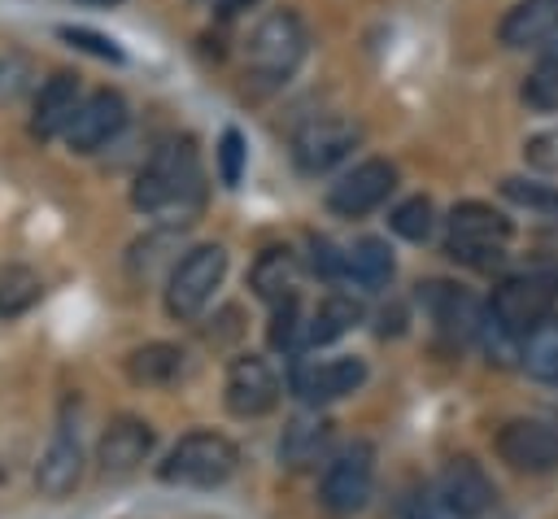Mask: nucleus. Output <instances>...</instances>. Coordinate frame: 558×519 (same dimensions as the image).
Wrapping results in <instances>:
<instances>
[{"label":"nucleus","mask_w":558,"mask_h":519,"mask_svg":"<svg viewBox=\"0 0 558 519\" xmlns=\"http://www.w3.org/2000/svg\"><path fill=\"white\" fill-rule=\"evenodd\" d=\"M209 201V179L192 135L161 140L131 183V205L157 227H187Z\"/></svg>","instance_id":"nucleus-1"},{"label":"nucleus","mask_w":558,"mask_h":519,"mask_svg":"<svg viewBox=\"0 0 558 519\" xmlns=\"http://www.w3.org/2000/svg\"><path fill=\"white\" fill-rule=\"evenodd\" d=\"M310 48V31L296 9H270L244 39V74L257 87H279L296 74Z\"/></svg>","instance_id":"nucleus-2"},{"label":"nucleus","mask_w":558,"mask_h":519,"mask_svg":"<svg viewBox=\"0 0 558 519\" xmlns=\"http://www.w3.org/2000/svg\"><path fill=\"white\" fill-rule=\"evenodd\" d=\"M510 218L484 201H462L449 209L445 218V253L458 266L471 270H493L506 262V244H510Z\"/></svg>","instance_id":"nucleus-3"},{"label":"nucleus","mask_w":558,"mask_h":519,"mask_svg":"<svg viewBox=\"0 0 558 519\" xmlns=\"http://www.w3.org/2000/svg\"><path fill=\"white\" fill-rule=\"evenodd\" d=\"M240 467V449L231 436L222 432H187L179 436L166 458L157 462V480L161 484H179V488H218L222 480H231V471Z\"/></svg>","instance_id":"nucleus-4"},{"label":"nucleus","mask_w":558,"mask_h":519,"mask_svg":"<svg viewBox=\"0 0 558 519\" xmlns=\"http://www.w3.org/2000/svg\"><path fill=\"white\" fill-rule=\"evenodd\" d=\"M558 301V266H523L514 275H506L493 297H488V314L514 336L523 340L536 323H545L554 314Z\"/></svg>","instance_id":"nucleus-5"},{"label":"nucleus","mask_w":558,"mask_h":519,"mask_svg":"<svg viewBox=\"0 0 558 519\" xmlns=\"http://www.w3.org/2000/svg\"><path fill=\"white\" fill-rule=\"evenodd\" d=\"M375 493V445L371 440H349L340 445L318 475V502L327 515L349 519L357 515Z\"/></svg>","instance_id":"nucleus-6"},{"label":"nucleus","mask_w":558,"mask_h":519,"mask_svg":"<svg viewBox=\"0 0 558 519\" xmlns=\"http://www.w3.org/2000/svg\"><path fill=\"white\" fill-rule=\"evenodd\" d=\"M227 279V249L222 244H192L174 266H170V279H166V314L187 323L196 318L214 292L222 288Z\"/></svg>","instance_id":"nucleus-7"},{"label":"nucleus","mask_w":558,"mask_h":519,"mask_svg":"<svg viewBox=\"0 0 558 519\" xmlns=\"http://www.w3.org/2000/svg\"><path fill=\"white\" fill-rule=\"evenodd\" d=\"M493 449L510 471H527V475L558 471V410H532L506 419L493 436Z\"/></svg>","instance_id":"nucleus-8"},{"label":"nucleus","mask_w":558,"mask_h":519,"mask_svg":"<svg viewBox=\"0 0 558 519\" xmlns=\"http://www.w3.org/2000/svg\"><path fill=\"white\" fill-rule=\"evenodd\" d=\"M357 144H362V122H353L344 113H318L292 131V166L301 174H327Z\"/></svg>","instance_id":"nucleus-9"},{"label":"nucleus","mask_w":558,"mask_h":519,"mask_svg":"<svg viewBox=\"0 0 558 519\" xmlns=\"http://www.w3.org/2000/svg\"><path fill=\"white\" fill-rule=\"evenodd\" d=\"M288 384L292 393L318 410V406H331L349 393H357L366 384V362L353 358V353H336V358H296L292 371H288Z\"/></svg>","instance_id":"nucleus-10"},{"label":"nucleus","mask_w":558,"mask_h":519,"mask_svg":"<svg viewBox=\"0 0 558 519\" xmlns=\"http://www.w3.org/2000/svg\"><path fill=\"white\" fill-rule=\"evenodd\" d=\"M397 192V166L388 157H366L349 166L331 188H327V209L336 218H366L375 214L388 196Z\"/></svg>","instance_id":"nucleus-11"},{"label":"nucleus","mask_w":558,"mask_h":519,"mask_svg":"<svg viewBox=\"0 0 558 519\" xmlns=\"http://www.w3.org/2000/svg\"><path fill=\"white\" fill-rule=\"evenodd\" d=\"M279 375L262 353H235L227 362V379H222V401L235 419H262L279 406Z\"/></svg>","instance_id":"nucleus-12"},{"label":"nucleus","mask_w":558,"mask_h":519,"mask_svg":"<svg viewBox=\"0 0 558 519\" xmlns=\"http://www.w3.org/2000/svg\"><path fill=\"white\" fill-rule=\"evenodd\" d=\"M126 118H131V109H126L122 92L96 87V92L83 96V105H78V113H74V122H70V131H65L61 140H65L70 153L87 157V153H100L105 144H113V140L122 135Z\"/></svg>","instance_id":"nucleus-13"},{"label":"nucleus","mask_w":558,"mask_h":519,"mask_svg":"<svg viewBox=\"0 0 558 519\" xmlns=\"http://www.w3.org/2000/svg\"><path fill=\"white\" fill-rule=\"evenodd\" d=\"M436 493L445 497V506L453 510V519H484L497 502V488L488 480V471L471 458V454H458L440 467V475L432 480Z\"/></svg>","instance_id":"nucleus-14"},{"label":"nucleus","mask_w":558,"mask_h":519,"mask_svg":"<svg viewBox=\"0 0 558 519\" xmlns=\"http://www.w3.org/2000/svg\"><path fill=\"white\" fill-rule=\"evenodd\" d=\"M83 105V83L74 70H52L39 87H35V105H31V135L35 140H57L70 131L74 113Z\"/></svg>","instance_id":"nucleus-15"},{"label":"nucleus","mask_w":558,"mask_h":519,"mask_svg":"<svg viewBox=\"0 0 558 519\" xmlns=\"http://www.w3.org/2000/svg\"><path fill=\"white\" fill-rule=\"evenodd\" d=\"M418 301H423V314H427L445 336H453V340H475V331H480V323H484V305H480L466 288H458V283H449V279H427V283H418Z\"/></svg>","instance_id":"nucleus-16"},{"label":"nucleus","mask_w":558,"mask_h":519,"mask_svg":"<svg viewBox=\"0 0 558 519\" xmlns=\"http://www.w3.org/2000/svg\"><path fill=\"white\" fill-rule=\"evenodd\" d=\"M153 445H157V432L140 414H118L96 440V462L105 475H126L148 462Z\"/></svg>","instance_id":"nucleus-17"},{"label":"nucleus","mask_w":558,"mask_h":519,"mask_svg":"<svg viewBox=\"0 0 558 519\" xmlns=\"http://www.w3.org/2000/svg\"><path fill=\"white\" fill-rule=\"evenodd\" d=\"M83 484V445H78V432L70 423H61L52 432V440L44 445L39 462H35V488L52 502L70 497L74 488Z\"/></svg>","instance_id":"nucleus-18"},{"label":"nucleus","mask_w":558,"mask_h":519,"mask_svg":"<svg viewBox=\"0 0 558 519\" xmlns=\"http://www.w3.org/2000/svg\"><path fill=\"white\" fill-rule=\"evenodd\" d=\"M248 288L257 301H266L270 310L283 305V301H296L301 297V257L288 249V244H270L257 253L253 270H248Z\"/></svg>","instance_id":"nucleus-19"},{"label":"nucleus","mask_w":558,"mask_h":519,"mask_svg":"<svg viewBox=\"0 0 558 519\" xmlns=\"http://www.w3.org/2000/svg\"><path fill=\"white\" fill-rule=\"evenodd\" d=\"M122 366H126V379L135 388H166L187 371V353L170 340H148V345L131 349Z\"/></svg>","instance_id":"nucleus-20"},{"label":"nucleus","mask_w":558,"mask_h":519,"mask_svg":"<svg viewBox=\"0 0 558 519\" xmlns=\"http://www.w3.org/2000/svg\"><path fill=\"white\" fill-rule=\"evenodd\" d=\"M327 445H331V419L318 414V410H305V414H296L283 427V436H279V462L292 467V471L314 467L327 454Z\"/></svg>","instance_id":"nucleus-21"},{"label":"nucleus","mask_w":558,"mask_h":519,"mask_svg":"<svg viewBox=\"0 0 558 519\" xmlns=\"http://www.w3.org/2000/svg\"><path fill=\"white\" fill-rule=\"evenodd\" d=\"M558 31V0H519L514 9H506L497 39L506 48H536Z\"/></svg>","instance_id":"nucleus-22"},{"label":"nucleus","mask_w":558,"mask_h":519,"mask_svg":"<svg viewBox=\"0 0 558 519\" xmlns=\"http://www.w3.org/2000/svg\"><path fill=\"white\" fill-rule=\"evenodd\" d=\"M362 301L349 297V292H327L310 318H305V349H323V345H336L340 336H349L357 323H362Z\"/></svg>","instance_id":"nucleus-23"},{"label":"nucleus","mask_w":558,"mask_h":519,"mask_svg":"<svg viewBox=\"0 0 558 519\" xmlns=\"http://www.w3.org/2000/svg\"><path fill=\"white\" fill-rule=\"evenodd\" d=\"M392 270H397V262H392L388 240H379V236H362V240L349 244V279H353L357 288H366V292H384L388 279H392Z\"/></svg>","instance_id":"nucleus-24"},{"label":"nucleus","mask_w":558,"mask_h":519,"mask_svg":"<svg viewBox=\"0 0 558 519\" xmlns=\"http://www.w3.org/2000/svg\"><path fill=\"white\" fill-rule=\"evenodd\" d=\"M519 366L541 379V384H558V314H549L545 323H536L523 345H519Z\"/></svg>","instance_id":"nucleus-25"},{"label":"nucleus","mask_w":558,"mask_h":519,"mask_svg":"<svg viewBox=\"0 0 558 519\" xmlns=\"http://www.w3.org/2000/svg\"><path fill=\"white\" fill-rule=\"evenodd\" d=\"M39 297H44V279L31 266H17V262L0 266V323L26 314L31 305H39Z\"/></svg>","instance_id":"nucleus-26"},{"label":"nucleus","mask_w":558,"mask_h":519,"mask_svg":"<svg viewBox=\"0 0 558 519\" xmlns=\"http://www.w3.org/2000/svg\"><path fill=\"white\" fill-rule=\"evenodd\" d=\"M388 227L392 236L410 240V244H423L432 231H436V205L427 196H405L392 214H388Z\"/></svg>","instance_id":"nucleus-27"},{"label":"nucleus","mask_w":558,"mask_h":519,"mask_svg":"<svg viewBox=\"0 0 558 519\" xmlns=\"http://www.w3.org/2000/svg\"><path fill=\"white\" fill-rule=\"evenodd\" d=\"M305 318L310 314H301V297L296 301H283V305H275L270 310V349H279V353H301L305 349Z\"/></svg>","instance_id":"nucleus-28"},{"label":"nucleus","mask_w":558,"mask_h":519,"mask_svg":"<svg viewBox=\"0 0 558 519\" xmlns=\"http://www.w3.org/2000/svg\"><path fill=\"white\" fill-rule=\"evenodd\" d=\"M501 196L523 205V209H536V214H558V183H541V179H501Z\"/></svg>","instance_id":"nucleus-29"},{"label":"nucleus","mask_w":558,"mask_h":519,"mask_svg":"<svg viewBox=\"0 0 558 519\" xmlns=\"http://www.w3.org/2000/svg\"><path fill=\"white\" fill-rule=\"evenodd\" d=\"M523 100L536 113H558V57H545L527 79H523Z\"/></svg>","instance_id":"nucleus-30"},{"label":"nucleus","mask_w":558,"mask_h":519,"mask_svg":"<svg viewBox=\"0 0 558 519\" xmlns=\"http://www.w3.org/2000/svg\"><path fill=\"white\" fill-rule=\"evenodd\" d=\"M310 270L327 283L336 279H349V249H340L336 240L327 236H310Z\"/></svg>","instance_id":"nucleus-31"},{"label":"nucleus","mask_w":558,"mask_h":519,"mask_svg":"<svg viewBox=\"0 0 558 519\" xmlns=\"http://www.w3.org/2000/svg\"><path fill=\"white\" fill-rule=\"evenodd\" d=\"M244 157H248L244 135H240L235 126H227L222 140H218V179H222V188H240V179H244Z\"/></svg>","instance_id":"nucleus-32"},{"label":"nucleus","mask_w":558,"mask_h":519,"mask_svg":"<svg viewBox=\"0 0 558 519\" xmlns=\"http://www.w3.org/2000/svg\"><path fill=\"white\" fill-rule=\"evenodd\" d=\"M401 519H453V510L445 506V497L436 493V484H414L401 497Z\"/></svg>","instance_id":"nucleus-33"},{"label":"nucleus","mask_w":558,"mask_h":519,"mask_svg":"<svg viewBox=\"0 0 558 519\" xmlns=\"http://www.w3.org/2000/svg\"><path fill=\"white\" fill-rule=\"evenodd\" d=\"M31 79H35L31 57H22V52H0V100H4V105L17 100V96L31 87Z\"/></svg>","instance_id":"nucleus-34"},{"label":"nucleus","mask_w":558,"mask_h":519,"mask_svg":"<svg viewBox=\"0 0 558 519\" xmlns=\"http://www.w3.org/2000/svg\"><path fill=\"white\" fill-rule=\"evenodd\" d=\"M65 44H74V48H83V52H92V57H100V61H122L126 52L109 39V35H100V31H87V26H61L57 31Z\"/></svg>","instance_id":"nucleus-35"},{"label":"nucleus","mask_w":558,"mask_h":519,"mask_svg":"<svg viewBox=\"0 0 558 519\" xmlns=\"http://www.w3.org/2000/svg\"><path fill=\"white\" fill-rule=\"evenodd\" d=\"M523 161H527V170L558 174V126L554 131H541V135H527L523 140Z\"/></svg>","instance_id":"nucleus-36"},{"label":"nucleus","mask_w":558,"mask_h":519,"mask_svg":"<svg viewBox=\"0 0 558 519\" xmlns=\"http://www.w3.org/2000/svg\"><path fill=\"white\" fill-rule=\"evenodd\" d=\"M257 0H218V13L222 17H235V13H244V9H253Z\"/></svg>","instance_id":"nucleus-37"},{"label":"nucleus","mask_w":558,"mask_h":519,"mask_svg":"<svg viewBox=\"0 0 558 519\" xmlns=\"http://www.w3.org/2000/svg\"><path fill=\"white\" fill-rule=\"evenodd\" d=\"M78 4H92V9H109V4H122V0H78Z\"/></svg>","instance_id":"nucleus-38"},{"label":"nucleus","mask_w":558,"mask_h":519,"mask_svg":"<svg viewBox=\"0 0 558 519\" xmlns=\"http://www.w3.org/2000/svg\"><path fill=\"white\" fill-rule=\"evenodd\" d=\"M196 4H214V0H196Z\"/></svg>","instance_id":"nucleus-39"},{"label":"nucleus","mask_w":558,"mask_h":519,"mask_svg":"<svg viewBox=\"0 0 558 519\" xmlns=\"http://www.w3.org/2000/svg\"><path fill=\"white\" fill-rule=\"evenodd\" d=\"M554 57H558V52H554Z\"/></svg>","instance_id":"nucleus-40"}]
</instances>
